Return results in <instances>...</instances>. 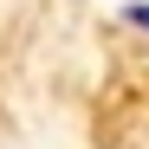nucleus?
<instances>
[{
    "label": "nucleus",
    "mask_w": 149,
    "mask_h": 149,
    "mask_svg": "<svg viewBox=\"0 0 149 149\" xmlns=\"http://www.w3.org/2000/svg\"><path fill=\"white\" fill-rule=\"evenodd\" d=\"M123 19H130V26H143V33H149V0H130V7H123Z\"/></svg>",
    "instance_id": "1"
}]
</instances>
